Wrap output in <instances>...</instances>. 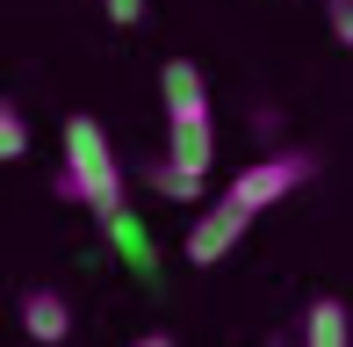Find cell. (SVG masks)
<instances>
[{"instance_id":"6da1fadb","label":"cell","mask_w":353,"mask_h":347,"mask_svg":"<svg viewBox=\"0 0 353 347\" xmlns=\"http://www.w3.org/2000/svg\"><path fill=\"white\" fill-rule=\"evenodd\" d=\"M159 102H166V167L188 174V181H210V167H216V123H210L202 66L166 58V66H159Z\"/></svg>"},{"instance_id":"7a4b0ae2","label":"cell","mask_w":353,"mask_h":347,"mask_svg":"<svg viewBox=\"0 0 353 347\" xmlns=\"http://www.w3.org/2000/svg\"><path fill=\"white\" fill-rule=\"evenodd\" d=\"M51 188L65 203H87L94 217H116L123 210V167H116V145L101 138L94 116H72L65 123V167H58Z\"/></svg>"},{"instance_id":"3957f363","label":"cell","mask_w":353,"mask_h":347,"mask_svg":"<svg viewBox=\"0 0 353 347\" xmlns=\"http://www.w3.org/2000/svg\"><path fill=\"white\" fill-rule=\"evenodd\" d=\"M310 174H317L310 152H267V160H252L245 174H231V188H223V196L245 203V210L260 217V210H274V203H288L303 181H310Z\"/></svg>"},{"instance_id":"277c9868","label":"cell","mask_w":353,"mask_h":347,"mask_svg":"<svg viewBox=\"0 0 353 347\" xmlns=\"http://www.w3.org/2000/svg\"><path fill=\"white\" fill-rule=\"evenodd\" d=\"M245 232H252V210H245V203H231V196H216L210 210L195 217V232L181 239V254L195 261V268H216V261L231 254L238 239H245Z\"/></svg>"},{"instance_id":"5b68a950","label":"cell","mask_w":353,"mask_h":347,"mask_svg":"<svg viewBox=\"0 0 353 347\" xmlns=\"http://www.w3.org/2000/svg\"><path fill=\"white\" fill-rule=\"evenodd\" d=\"M22 333L37 340V347H58V340L72 333V304H65L58 290H43V282H37V290H22Z\"/></svg>"},{"instance_id":"8992f818","label":"cell","mask_w":353,"mask_h":347,"mask_svg":"<svg viewBox=\"0 0 353 347\" xmlns=\"http://www.w3.org/2000/svg\"><path fill=\"white\" fill-rule=\"evenodd\" d=\"M303 347H353V319H346L339 297H317L303 311Z\"/></svg>"},{"instance_id":"52a82bcc","label":"cell","mask_w":353,"mask_h":347,"mask_svg":"<svg viewBox=\"0 0 353 347\" xmlns=\"http://www.w3.org/2000/svg\"><path fill=\"white\" fill-rule=\"evenodd\" d=\"M22 145H29L22 109H8V102H0V160H22Z\"/></svg>"},{"instance_id":"ba28073f","label":"cell","mask_w":353,"mask_h":347,"mask_svg":"<svg viewBox=\"0 0 353 347\" xmlns=\"http://www.w3.org/2000/svg\"><path fill=\"white\" fill-rule=\"evenodd\" d=\"M332 37L353 51V0H332Z\"/></svg>"},{"instance_id":"9c48e42d","label":"cell","mask_w":353,"mask_h":347,"mask_svg":"<svg viewBox=\"0 0 353 347\" xmlns=\"http://www.w3.org/2000/svg\"><path fill=\"white\" fill-rule=\"evenodd\" d=\"M108 22H116V29H130V22H144V0H108Z\"/></svg>"},{"instance_id":"30bf717a","label":"cell","mask_w":353,"mask_h":347,"mask_svg":"<svg viewBox=\"0 0 353 347\" xmlns=\"http://www.w3.org/2000/svg\"><path fill=\"white\" fill-rule=\"evenodd\" d=\"M130 347H173V333H137Z\"/></svg>"},{"instance_id":"8fae6325","label":"cell","mask_w":353,"mask_h":347,"mask_svg":"<svg viewBox=\"0 0 353 347\" xmlns=\"http://www.w3.org/2000/svg\"><path fill=\"white\" fill-rule=\"evenodd\" d=\"M274 347H288V340H274Z\"/></svg>"}]
</instances>
